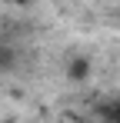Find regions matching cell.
<instances>
[{
    "mask_svg": "<svg viewBox=\"0 0 120 123\" xmlns=\"http://www.w3.org/2000/svg\"><path fill=\"white\" fill-rule=\"evenodd\" d=\"M67 77H70L73 83L87 80V77H90V60H87V57H73V60H70V67H67Z\"/></svg>",
    "mask_w": 120,
    "mask_h": 123,
    "instance_id": "1",
    "label": "cell"
},
{
    "mask_svg": "<svg viewBox=\"0 0 120 123\" xmlns=\"http://www.w3.org/2000/svg\"><path fill=\"white\" fill-rule=\"evenodd\" d=\"M10 3H33V0H10Z\"/></svg>",
    "mask_w": 120,
    "mask_h": 123,
    "instance_id": "4",
    "label": "cell"
},
{
    "mask_svg": "<svg viewBox=\"0 0 120 123\" xmlns=\"http://www.w3.org/2000/svg\"><path fill=\"white\" fill-rule=\"evenodd\" d=\"M13 63H17L13 47H0V70H13Z\"/></svg>",
    "mask_w": 120,
    "mask_h": 123,
    "instance_id": "2",
    "label": "cell"
},
{
    "mask_svg": "<svg viewBox=\"0 0 120 123\" xmlns=\"http://www.w3.org/2000/svg\"><path fill=\"white\" fill-rule=\"evenodd\" d=\"M103 117H107L110 123H120V100H113L110 106H103Z\"/></svg>",
    "mask_w": 120,
    "mask_h": 123,
    "instance_id": "3",
    "label": "cell"
}]
</instances>
